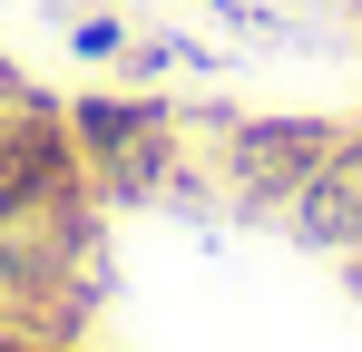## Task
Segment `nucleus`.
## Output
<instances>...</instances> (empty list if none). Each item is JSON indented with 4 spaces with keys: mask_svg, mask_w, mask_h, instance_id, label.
Segmentation results:
<instances>
[{
    "mask_svg": "<svg viewBox=\"0 0 362 352\" xmlns=\"http://www.w3.org/2000/svg\"><path fill=\"white\" fill-rule=\"evenodd\" d=\"M88 10H108V0H88Z\"/></svg>",
    "mask_w": 362,
    "mask_h": 352,
    "instance_id": "obj_7",
    "label": "nucleus"
},
{
    "mask_svg": "<svg viewBox=\"0 0 362 352\" xmlns=\"http://www.w3.org/2000/svg\"><path fill=\"white\" fill-rule=\"evenodd\" d=\"M333 117L313 108H284V117H206V176H216V196H235L255 216H284L303 196V176L333 157Z\"/></svg>",
    "mask_w": 362,
    "mask_h": 352,
    "instance_id": "obj_3",
    "label": "nucleus"
},
{
    "mask_svg": "<svg viewBox=\"0 0 362 352\" xmlns=\"http://www.w3.org/2000/svg\"><path fill=\"white\" fill-rule=\"evenodd\" d=\"M49 352H78V343H49Z\"/></svg>",
    "mask_w": 362,
    "mask_h": 352,
    "instance_id": "obj_6",
    "label": "nucleus"
},
{
    "mask_svg": "<svg viewBox=\"0 0 362 352\" xmlns=\"http://www.w3.org/2000/svg\"><path fill=\"white\" fill-rule=\"evenodd\" d=\"M0 225L59 235V245L88 225V167H78V137H69L59 98H40L30 78L0 88Z\"/></svg>",
    "mask_w": 362,
    "mask_h": 352,
    "instance_id": "obj_1",
    "label": "nucleus"
},
{
    "mask_svg": "<svg viewBox=\"0 0 362 352\" xmlns=\"http://www.w3.org/2000/svg\"><path fill=\"white\" fill-rule=\"evenodd\" d=\"M69 137H78V167H88V196L108 206H147L157 186L186 176V117L167 98H108V88H78L59 98Z\"/></svg>",
    "mask_w": 362,
    "mask_h": 352,
    "instance_id": "obj_2",
    "label": "nucleus"
},
{
    "mask_svg": "<svg viewBox=\"0 0 362 352\" xmlns=\"http://www.w3.org/2000/svg\"><path fill=\"white\" fill-rule=\"evenodd\" d=\"M284 235L313 254H362V127H343L333 157L303 176V196L284 206Z\"/></svg>",
    "mask_w": 362,
    "mask_h": 352,
    "instance_id": "obj_4",
    "label": "nucleus"
},
{
    "mask_svg": "<svg viewBox=\"0 0 362 352\" xmlns=\"http://www.w3.org/2000/svg\"><path fill=\"white\" fill-rule=\"evenodd\" d=\"M69 49L78 59H127V20L118 10H78V20H69Z\"/></svg>",
    "mask_w": 362,
    "mask_h": 352,
    "instance_id": "obj_5",
    "label": "nucleus"
}]
</instances>
